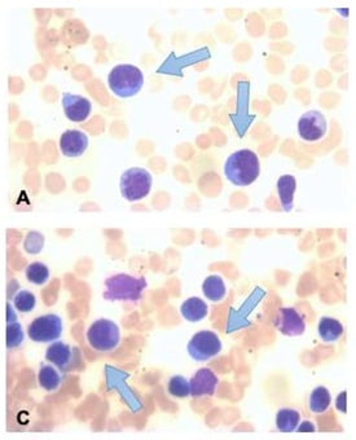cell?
Returning <instances> with one entry per match:
<instances>
[{"instance_id":"cell-1","label":"cell","mask_w":356,"mask_h":440,"mask_svg":"<svg viewBox=\"0 0 356 440\" xmlns=\"http://www.w3.org/2000/svg\"><path fill=\"white\" fill-rule=\"evenodd\" d=\"M261 174V162L256 153L241 149L232 153L224 163V175L233 186H252Z\"/></svg>"},{"instance_id":"cell-2","label":"cell","mask_w":356,"mask_h":440,"mask_svg":"<svg viewBox=\"0 0 356 440\" xmlns=\"http://www.w3.org/2000/svg\"><path fill=\"white\" fill-rule=\"evenodd\" d=\"M104 299L111 302H137L142 299L148 282L145 277H135L126 273L111 276L104 282Z\"/></svg>"},{"instance_id":"cell-3","label":"cell","mask_w":356,"mask_h":440,"mask_svg":"<svg viewBox=\"0 0 356 440\" xmlns=\"http://www.w3.org/2000/svg\"><path fill=\"white\" fill-rule=\"evenodd\" d=\"M108 85L116 96L128 99L142 91L144 85V76L143 71L134 65L122 64L111 69L108 76Z\"/></svg>"},{"instance_id":"cell-4","label":"cell","mask_w":356,"mask_h":440,"mask_svg":"<svg viewBox=\"0 0 356 440\" xmlns=\"http://www.w3.org/2000/svg\"><path fill=\"white\" fill-rule=\"evenodd\" d=\"M152 184V175L148 170L132 167L125 171L121 177V195L128 202H137L151 193Z\"/></svg>"},{"instance_id":"cell-5","label":"cell","mask_w":356,"mask_h":440,"mask_svg":"<svg viewBox=\"0 0 356 440\" xmlns=\"http://www.w3.org/2000/svg\"><path fill=\"white\" fill-rule=\"evenodd\" d=\"M85 338L95 351L111 352L121 343V329L116 322L100 319L91 324L85 333Z\"/></svg>"},{"instance_id":"cell-6","label":"cell","mask_w":356,"mask_h":440,"mask_svg":"<svg viewBox=\"0 0 356 440\" xmlns=\"http://www.w3.org/2000/svg\"><path fill=\"white\" fill-rule=\"evenodd\" d=\"M221 348L223 343L217 333L212 330H201L189 341L187 350L193 360L204 363L219 355Z\"/></svg>"},{"instance_id":"cell-7","label":"cell","mask_w":356,"mask_h":440,"mask_svg":"<svg viewBox=\"0 0 356 440\" xmlns=\"http://www.w3.org/2000/svg\"><path fill=\"white\" fill-rule=\"evenodd\" d=\"M62 334V320L56 313H47L34 319L27 328V336L36 343L56 342Z\"/></svg>"},{"instance_id":"cell-8","label":"cell","mask_w":356,"mask_h":440,"mask_svg":"<svg viewBox=\"0 0 356 440\" xmlns=\"http://www.w3.org/2000/svg\"><path fill=\"white\" fill-rule=\"evenodd\" d=\"M328 131V123L322 111L310 110L298 121V134L305 142H319Z\"/></svg>"},{"instance_id":"cell-9","label":"cell","mask_w":356,"mask_h":440,"mask_svg":"<svg viewBox=\"0 0 356 440\" xmlns=\"http://www.w3.org/2000/svg\"><path fill=\"white\" fill-rule=\"evenodd\" d=\"M275 325L282 336L299 337L305 334L306 322L303 316L293 307H284L278 311Z\"/></svg>"},{"instance_id":"cell-10","label":"cell","mask_w":356,"mask_h":440,"mask_svg":"<svg viewBox=\"0 0 356 440\" xmlns=\"http://www.w3.org/2000/svg\"><path fill=\"white\" fill-rule=\"evenodd\" d=\"M79 351L76 348H70L68 343L56 341L50 348L46 350V360L48 363L59 368L61 372H69L76 364V359H79Z\"/></svg>"},{"instance_id":"cell-11","label":"cell","mask_w":356,"mask_h":440,"mask_svg":"<svg viewBox=\"0 0 356 440\" xmlns=\"http://www.w3.org/2000/svg\"><path fill=\"white\" fill-rule=\"evenodd\" d=\"M191 397L192 398H203V397H212L219 385L218 376L209 368H201L195 373L191 380Z\"/></svg>"},{"instance_id":"cell-12","label":"cell","mask_w":356,"mask_h":440,"mask_svg":"<svg viewBox=\"0 0 356 440\" xmlns=\"http://www.w3.org/2000/svg\"><path fill=\"white\" fill-rule=\"evenodd\" d=\"M62 109L71 122H83L90 116L93 104L81 95L65 92L62 95Z\"/></svg>"},{"instance_id":"cell-13","label":"cell","mask_w":356,"mask_h":440,"mask_svg":"<svg viewBox=\"0 0 356 440\" xmlns=\"http://www.w3.org/2000/svg\"><path fill=\"white\" fill-rule=\"evenodd\" d=\"M88 144H90L88 136L79 130H68L60 139L61 153L69 158L81 157L87 151Z\"/></svg>"},{"instance_id":"cell-14","label":"cell","mask_w":356,"mask_h":440,"mask_svg":"<svg viewBox=\"0 0 356 440\" xmlns=\"http://www.w3.org/2000/svg\"><path fill=\"white\" fill-rule=\"evenodd\" d=\"M343 333L345 328L342 322L334 317L324 316L317 325L319 338L322 339L324 343H337L339 339L343 337Z\"/></svg>"},{"instance_id":"cell-15","label":"cell","mask_w":356,"mask_h":440,"mask_svg":"<svg viewBox=\"0 0 356 440\" xmlns=\"http://www.w3.org/2000/svg\"><path fill=\"white\" fill-rule=\"evenodd\" d=\"M297 189V180L293 175H282L278 180V195L281 209L289 212L294 206V195Z\"/></svg>"},{"instance_id":"cell-16","label":"cell","mask_w":356,"mask_h":440,"mask_svg":"<svg viewBox=\"0 0 356 440\" xmlns=\"http://www.w3.org/2000/svg\"><path fill=\"white\" fill-rule=\"evenodd\" d=\"M331 406V391L325 386H316L308 395V409L315 415H324Z\"/></svg>"},{"instance_id":"cell-17","label":"cell","mask_w":356,"mask_h":440,"mask_svg":"<svg viewBox=\"0 0 356 440\" xmlns=\"http://www.w3.org/2000/svg\"><path fill=\"white\" fill-rule=\"evenodd\" d=\"M182 316L189 322H200L204 320L209 313V307L198 296H192L180 305Z\"/></svg>"},{"instance_id":"cell-18","label":"cell","mask_w":356,"mask_h":440,"mask_svg":"<svg viewBox=\"0 0 356 440\" xmlns=\"http://www.w3.org/2000/svg\"><path fill=\"white\" fill-rule=\"evenodd\" d=\"M38 382L41 385V387L46 391H56L59 389L61 382H62V376L59 368L52 365H41V369L38 373Z\"/></svg>"},{"instance_id":"cell-19","label":"cell","mask_w":356,"mask_h":440,"mask_svg":"<svg viewBox=\"0 0 356 440\" xmlns=\"http://www.w3.org/2000/svg\"><path fill=\"white\" fill-rule=\"evenodd\" d=\"M203 293L209 301H212L214 303L221 302L227 294L224 280L218 275H212V276L206 277L204 284H203Z\"/></svg>"},{"instance_id":"cell-20","label":"cell","mask_w":356,"mask_h":440,"mask_svg":"<svg viewBox=\"0 0 356 440\" xmlns=\"http://www.w3.org/2000/svg\"><path fill=\"white\" fill-rule=\"evenodd\" d=\"M8 311V319H7V348L9 350L18 348L24 342V330L21 324L18 322L16 315L13 313L12 305L9 303L7 307Z\"/></svg>"},{"instance_id":"cell-21","label":"cell","mask_w":356,"mask_h":440,"mask_svg":"<svg viewBox=\"0 0 356 440\" xmlns=\"http://www.w3.org/2000/svg\"><path fill=\"white\" fill-rule=\"evenodd\" d=\"M301 422V413L293 408H282L276 415V427L280 432H296Z\"/></svg>"},{"instance_id":"cell-22","label":"cell","mask_w":356,"mask_h":440,"mask_svg":"<svg viewBox=\"0 0 356 440\" xmlns=\"http://www.w3.org/2000/svg\"><path fill=\"white\" fill-rule=\"evenodd\" d=\"M26 279L34 285H44L50 279V268L42 262H34L27 266Z\"/></svg>"},{"instance_id":"cell-23","label":"cell","mask_w":356,"mask_h":440,"mask_svg":"<svg viewBox=\"0 0 356 440\" xmlns=\"http://www.w3.org/2000/svg\"><path fill=\"white\" fill-rule=\"evenodd\" d=\"M167 391L174 398H187L191 395V383L183 376H174L167 383Z\"/></svg>"},{"instance_id":"cell-24","label":"cell","mask_w":356,"mask_h":440,"mask_svg":"<svg viewBox=\"0 0 356 440\" xmlns=\"http://www.w3.org/2000/svg\"><path fill=\"white\" fill-rule=\"evenodd\" d=\"M13 305L16 307L18 312H32L36 305V298L29 290H20L13 298Z\"/></svg>"},{"instance_id":"cell-25","label":"cell","mask_w":356,"mask_h":440,"mask_svg":"<svg viewBox=\"0 0 356 440\" xmlns=\"http://www.w3.org/2000/svg\"><path fill=\"white\" fill-rule=\"evenodd\" d=\"M44 247V236L41 232L30 231L26 235L24 249L27 254H39Z\"/></svg>"},{"instance_id":"cell-26","label":"cell","mask_w":356,"mask_h":440,"mask_svg":"<svg viewBox=\"0 0 356 440\" xmlns=\"http://www.w3.org/2000/svg\"><path fill=\"white\" fill-rule=\"evenodd\" d=\"M336 408L343 415L348 412V392L346 391L339 392L338 397L336 399Z\"/></svg>"},{"instance_id":"cell-27","label":"cell","mask_w":356,"mask_h":440,"mask_svg":"<svg viewBox=\"0 0 356 440\" xmlns=\"http://www.w3.org/2000/svg\"><path fill=\"white\" fill-rule=\"evenodd\" d=\"M298 427H299V429H297V430H296V432H315V430H316V429H315L314 423L308 422V421H307V422L302 423V425H301V426H298Z\"/></svg>"}]
</instances>
